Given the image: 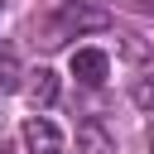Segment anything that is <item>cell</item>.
<instances>
[{
  "label": "cell",
  "mask_w": 154,
  "mask_h": 154,
  "mask_svg": "<svg viewBox=\"0 0 154 154\" xmlns=\"http://www.w3.org/2000/svg\"><path fill=\"white\" fill-rule=\"evenodd\" d=\"M91 29H111V10L96 5V0H77V5H63L53 24L38 29V43H43V48H58L63 38H72V34H91Z\"/></svg>",
  "instance_id": "6da1fadb"
},
{
  "label": "cell",
  "mask_w": 154,
  "mask_h": 154,
  "mask_svg": "<svg viewBox=\"0 0 154 154\" xmlns=\"http://www.w3.org/2000/svg\"><path fill=\"white\" fill-rule=\"evenodd\" d=\"M106 72H111V58H106L101 48H77V53H72V77H77L82 87H101Z\"/></svg>",
  "instance_id": "7a4b0ae2"
},
{
  "label": "cell",
  "mask_w": 154,
  "mask_h": 154,
  "mask_svg": "<svg viewBox=\"0 0 154 154\" xmlns=\"http://www.w3.org/2000/svg\"><path fill=\"white\" fill-rule=\"evenodd\" d=\"M24 144H29V154H58L63 135H58V125L48 116H29L24 120Z\"/></svg>",
  "instance_id": "3957f363"
},
{
  "label": "cell",
  "mask_w": 154,
  "mask_h": 154,
  "mask_svg": "<svg viewBox=\"0 0 154 154\" xmlns=\"http://www.w3.org/2000/svg\"><path fill=\"white\" fill-rule=\"evenodd\" d=\"M77 154H116V135L106 130V120L87 116L77 125Z\"/></svg>",
  "instance_id": "277c9868"
},
{
  "label": "cell",
  "mask_w": 154,
  "mask_h": 154,
  "mask_svg": "<svg viewBox=\"0 0 154 154\" xmlns=\"http://www.w3.org/2000/svg\"><path fill=\"white\" fill-rule=\"evenodd\" d=\"M29 101H34V111H43V106H53L58 101V72L53 67H38V72H29Z\"/></svg>",
  "instance_id": "5b68a950"
},
{
  "label": "cell",
  "mask_w": 154,
  "mask_h": 154,
  "mask_svg": "<svg viewBox=\"0 0 154 154\" xmlns=\"http://www.w3.org/2000/svg\"><path fill=\"white\" fill-rule=\"evenodd\" d=\"M19 77H24L19 53H14L10 43H0V96H5V91H19Z\"/></svg>",
  "instance_id": "8992f818"
},
{
  "label": "cell",
  "mask_w": 154,
  "mask_h": 154,
  "mask_svg": "<svg viewBox=\"0 0 154 154\" xmlns=\"http://www.w3.org/2000/svg\"><path fill=\"white\" fill-rule=\"evenodd\" d=\"M130 96H135V106H140V111H154V72H149V77H140Z\"/></svg>",
  "instance_id": "52a82bcc"
},
{
  "label": "cell",
  "mask_w": 154,
  "mask_h": 154,
  "mask_svg": "<svg viewBox=\"0 0 154 154\" xmlns=\"http://www.w3.org/2000/svg\"><path fill=\"white\" fill-rule=\"evenodd\" d=\"M130 5H140V10H154V0H130Z\"/></svg>",
  "instance_id": "ba28073f"
},
{
  "label": "cell",
  "mask_w": 154,
  "mask_h": 154,
  "mask_svg": "<svg viewBox=\"0 0 154 154\" xmlns=\"http://www.w3.org/2000/svg\"><path fill=\"white\" fill-rule=\"evenodd\" d=\"M149 149H154V135H149Z\"/></svg>",
  "instance_id": "9c48e42d"
}]
</instances>
